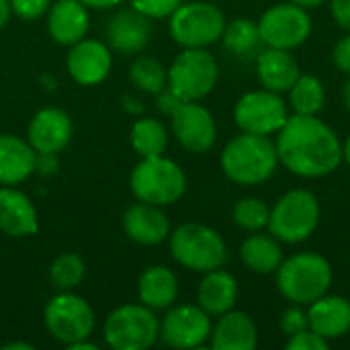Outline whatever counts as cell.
I'll return each mask as SVG.
<instances>
[{
  "mask_svg": "<svg viewBox=\"0 0 350 350\" xmlns=\"http://www.w3.org/2000/svg\"><path fill=\"white\" fill-rule=\"evenodd\" d=\"M277 156L293 174L320 178L334 172L342 162V144L316 115L295 113L279 129Z\"/></svg>",
  "mask_w": 350,
  "mask_h": 350,
  "instance_id": "6da1fadb",
  "label": "cell"
},
{
  "mask_svg": "<svg viewBox=\"0 0 350 350\" xmlns=\"http://www.w3.org/2000/svg\"><path fill=\"white\" fill-rule=\"evenodd\" d=\"M279 156L277 146L267 135L240 133L230 139L221 154L226 176L238 185H260L273 176Z\"/></svg>",
  "mask_w": 350,
  "mask_h": 350,
  "instance_id": "7a4b0ae2",
  "label": "cell"
},
{
  "mask_svg": "<svg viewBox=\"0 0 350 350\" xmlns=\"http://www.w3.org/2000/svg\"><path fill=\"white\" fill-rule=\"evenodd\" d=\"M332 283V269L320 254L304 252L287 258L277 269V287L281 295L295 306H310L326 291Z\"/></svg>",
  "mask_w": 350,
  "mask_h": 350,
  "instance_id": "3957f363",
  "label": "cell"
},
{
  "mask_svg": "<svg viewBox=\"0 0 350 350\" xmlns=\"http://www.w3.org/2000/svg\"><path fill=\"white\" fill-rule=\"evenodd\" d=\"M129 187L137 201L166 207L185 195L187 176L176 162L164 156H152L142 158V162L131 170Z\"/></svg>",
  "mask_w": 350,
  "mask_h": 350,
  "instance_id": "277c9868",
  "label": "cell"
},
{
  "mask_svg": "<svg viewBox=\"0 0 350 350\" xmlns=\"http://www.w3.org/2000/svg\"><path fill=\"white\" fill-rule=\"evenodd\" d=\"M168 238L172 258L189 271L209 273L221 269L228 260L224 238L203 224H185L176 228Z\"/></svg>",
  "mask_w": 350,
  "mask_h": 350,
  "instance_id": "5b68a950",
  "label": "cell"
},
{
  "mask_svg": "<svg viewBox=\"0 0 350 350\" xmlns=\"http://www.w3.org/2000/svg\"><path fill=\"white\" fill-rule=\"evenodd\" d=\"M320 221L318 199L304 189L289 191L283 195L271 211L269 230L271 234L287 244H297L308 240Z\"/></svg>",
  "mask_w": 350,
  "mask_h": 350,
  "instance_id": "8992f818",
  "label": "cell"
},
{
  "mask_svg": "<svg viewBox=\"0 0 350 350\" xmlns=\"http://www.w3.org/2000/svg\"><path fill=\"white\" fill-rule=\"evenodd\" d=\"M160 336V322L148 306H121L105 320V340L115 350H146Z\"/></svg>",
  "mask_w": 350,
  "mask_h": 350,
  "instance_id": "52a82bcc",
  "label": "cell"
},
{
  "mask_svg": "<svg viewBox=\"0 0 350 350\" xmlns=\"http://www.w3.org/2000/svg\"><path fill=\"white\" fill-rule=\"evenodd\" d=\"M219 68L205 47H187L168 68V88L183 100H201L217 84Z\"/></svg>",
  "mask_w": 350,
  "mask_h": 350,
  "instance_id": "ba28073f",
  "label": "cell"
},
{
  "mask_svg": "<svg viewBox=\"0 0 350 350\" xmlns=\"http://www.w3.org/2000/svg\"><path fill=\"white\" fill-rule=\"evenodd\" d=\"M43 324L55 340L70 347L92 334L94 312L84 297L72 291H59L47 301L43 310Z\"/></svg>",
  "mask_w": 350,
  "mask_h": 350,
  "instance_id": "9c48e42d",
  "label": "cell"
},
{
  "mask_svg": "<svg viewBox=\"0 0 350 350\" xmlns=\"http://www.w3.org/2000/svg\"><path fill=\"white\" fill-rule=\"evenodd\" d=\"M224 29L226 16L211 2H187L170 14V35L185 49L215 43Z\"/></svg>",
  "mask_w": 350,
  "mask_h": 350,
  "instance_id": "30bf717a",
  "label": "cell"
},
{
  "mask_svg": "<svg viewBox=\"0 0 350 350\" xmlns=\"http://www.w3.org/2000/svg\"><path fill=\"white\" fill-rule=\"evenodd\" d=\"M260 39L267 47L295 49L312 33V18L308 10L293 2L271 6L258 21Z\"/></svg>",
  "mask_w": 350,
  "mask_h": 350,
  "instance_id": "8fae6325",
  "label": "cell"
},
{
  "mask_svg": "<svg viewBox=\"0 0 350 350\" xmlns=\"http://www.w3.org/2000/svg\"><path fill=\"white\" fill-rule=\"evenodd\" d=\"M236 125L246 133L271 135L279 131L287 121L285 100L271 90L246 92L234 109Z\"/></svg>",
  "mask_w": 350,
  "mask_h": 350,
  "instance_id": "7c38bea8",
  "label": "cell"
},
{
  "mask_svg": "<svg viewBox=\"0 0 350 350\" xmlns=\"http://www.w3.org/2000/svg\"><path fill=\"white\" fill-rule=\"evenodd\" d=\"M211 318L199 306L172 308L162 324L160 336L172 349H197L211 338Z\"/></svg>",
  "mask_w": 350,
  "mask_h": 350,
  "instance_id": "4fadbf2b",
  "label": "cell"
},
{
  "mask_svg": "<svg viewBox=\"0 0 350 350\" xmlns=\"http://www.w3.org/2000/svg\"><path fill=\"white\" fill-rule=\"evenodd\" d=\"M172 117V131L178 144L195 154L207 152L217 137L215 121L211 113L199 105L197 100H185L178 109L170 115Z\"/></svg>",
  "mask_w": 350,
  "mask_h": 350,
  "instance_id": "5bb4252c",
  "label": "cell"
},
{
  "mask_svg": "<svg viewBox=\"0 0 350 350\" xmlns=\"http://www.w3.org/2000/svg\"><path fill=\"white\" fill-rule=\"evenodd\" d=\"M113 55L111 49L96 39H80L70 45L66 66L70 76L82 86L100 84L111 72Z\"/></svg>",
  "mask_w": 350,
  "mask_h": 350,
  "instance_id": "9a60e30c",
  "label": "cell"
},
{
  "mask_svg": "<svg viewBox=\"0 0 350 350\" xmlns=\"http://www.w3.org/2000/svg\"><path fill=\"white\" fill-rule=\"evenodd\" d=\"M72 137V121L62 109H41L27 127V142L37 154H57Z\"/></svg>",
  "mask_w": 350,
  "mask_h": 350,
  "instance_id": "2e32d148",
  "label": "cell"
},
{
  "mask_svg": "<svg viewBox=\"0 0 350 350\" xmlns=\"http://www.w3.org/2000/svg\"><path fill=\"white\" fill-rule=\"evenodd\" d=\"M123 230L129 240L144 246H156L170 236V221L158 205L139 201L125 211Z\"/></svg>",
  "mask_w": 350,
  "mask_h": 350,
  "instance_id": "e0dca14e",
  "label": "cell"
},
{
  "mask_svg": "<svg viewBox=\"0 0 350 350\" xmlns=\"http://www.w3.org/2000/svg\"><path fill=\"white\" fill-rule=\"evenodd\" d=\"M152 35L150 16L135 10L133 6L127 10H119L107 25L109 45L121 53H137L142 51Z\"/></svg>",
  "mask_w": 350,
  "mask_h": 350,
  "instance_id": "ac0fdd59",
  "label": "cell"
},
{
  "mask_svg": "<svg viewBox=\"0 0 350 350\" xmlns=\"http://www.w3.org/2000/svg\"><path fill=\"white\" fill-rule=\"evenodd\" d=\"M39 219L31 199L10 187L0 189V232L12 238L35 236Z\"/></svg>",
  "mask_w": 350,
  "mask_h": 350,
  "instance_id": "d6986e66",
  "label": "cell"
},
{
  "mask_svg": "<svg viewBox=\"0 0 350 350\" xmlns=\"http://www.w3.org/2000/svg\"><path fill=\"white\" fill-rule=\"evenodd\" d=\"M256 72L262 88L277 94L289 92L295 80L301 76L299 66L295 57L289 53V49H277V47H267L256 55Z\"/></svg>",
  "mask_w": 350,
  "mask_h": 350,
  "instance_id": "ffe728a7",
  "label": "cell"
},
{
  "mask_svg": "<svg viewBox=\"0 0 350 350\" xmlns=\"http://www.w3.org/2000/svg\"><path fill=\"white\" fill-rule=\"evenodd\" d=\"M47 31L59 45H74L88 31V10L80 0H57L47 10Z\"/></svg>",
  "mask_w": 350,
  "mask_h": 350,
  "instance_id": "44dd1931",
  "label": "cell"
},
{
  "mask_svg": "<svg viewBox=\"0 0 350 350\" xmlns=\"http://www.w3.org/2000/svg\"><path fill=\"white\" fill-rule=\"evenodd\" d=\"M37 152L29 142L0 133V185L12 187L27 180L35 172Z\"/></svg>",
  "mask_w": 350,
  "mask_h": 350,
  "instance_id": "7402d4cb",
  "label": "cell"
},
{
  "mask_svg": "<svg viewBox=\"0 0 350 350\" xmlns=\"http://www.w3.org/2000/svg\"><path fill=\"white\" fill-rule=\"evenodd\" d=\"M310 330L320 334L326 340L340 338L350 330V301L345 297H326L322 295L310 304Z\"/></svg>",
  "mask_w": 350,
  "mask_h": 350,
  "instance_id": "603a6c76",
  "label": "cell"
},
{
  "mask_svg": "<svg viewBox=\"0 0 350 350\" xmlns=\"http://www.w3.org/2000/svg\"><path fill=\"white\" fill-rule=\"evenodd\" d=\"M258 342V332L252 318L244 312H226L211 328V347L215 350H252Z\"/></svg>",
  "mask_w": 350,
  "mask_h": 350,
  "instance_id": "cb8c5ba5",
  "label": "cell"
},
{
  "mask_svg": "<svg viewBox=\"0 0 350 350\" xmlns=\"http://www.w3.org/2000/svg\"><path fill=\"white\" fill-rule=\"evenodd\" d=\"M236 299H238V283L230 273L221 269L205 273L197 293V301L203 312H207L209 316H221L234 308Z\"/></svg>",
  "mask_w": 350,
  "mask_h": 350,
  "instance_id": "d4e9b609",
  "label": "cell"
},
{
  "mask_svg": "<svg viewBox=\"0 0 350 350\" xmlns=\"http://www.w3.org/2000/svg\"><path fill=\"white\" fill-rule=\"evenodd\" d=\"M137 293L150 310H168L178 297V279L168 267H150L137 281Z\"/></svg>",
  "mask_w": 350,
  "mask_h": 350,
  "instance_id": "484cf974",
  "label": "cell"
},
{
  "mask_svg": "<svg viewBox=\"0 0 350 350\" xmlns=\"http://www.w3.org/2000/svg\"><path fill=\"white\" fill-rule=\"evenodd\" d=\"M240 256H242V262L258 275H271L283 262L281 246L269 236L246 238L240 248Z\"/></svg>",
  "mask_w": 350,
  "mask_h": 350,
  "instance_id": "4316f807",
  "label": "cell"
},
{
  "mask_svg": "<svg viewBox=\"0 0 350 350\" xmlns=\"http://www.w3.org/2000/svg\"><path fill=\"white\" fill-rule=\"evenodd\" d=\"M221 39L226 47L242 59H250L254 53H260V45H265L260 39L258 23H252L250 18H236L226 25Z\"/></svg>",
  "mask_w": 350,
  "mask_h": 350,
  "instance_id": "83f0119b",
  "label": "cell"
},
{
  "mask_svg": "<svg viewBox=\"0 0 350 350\" xmlns=\"http://www.w3.org/2000/svg\"><path fill=\"white\" fill-rule=\"evenodd\" d=\"M131 146L142 158L162 156L168 146V133L158 119L146 117L131 127Z\"/></svg>",
  "mask_w": 350,
  "mask_h": 350,
  "instance_id": "f1b7e54d",
  "label": "cell"
},
{
  "mask_svg": "<svg viewBox=\"0 0 350 350\" xmlns=\"http://www.w3.org/2000/svg\"><path fill=\"white\" fill-rule=\"evenodd\" d=\"M289 100L297 115H318L324 109L326 92L316 76H299L289 90Z\"/></svg>",
  "mask_w": 350,
  "mask_h": 350,
  "instance_id": "f546056e",
  "label": "cell"
},
{
  "mask_svg": "<svg viewBox=\"0 0 350 350\" xmlns=\"http://www.w3.org/2000/svg\"><path fill=\"white\" fill-rule=\"evenodd\" d=\"M129 78L139 90L150 94H158L168 86V70L158 59L148 55H142L131 64Z\"/></svg>",
  "mask_w": 350,
  "mask_h": 350,
  "instance_id": "4dcf8cb0",
  "label": "cell"
},
{
  "mask_svg": "<svg viewBox=\"0 0 350 350\" xmlns=\"http://www.w3.org/2000/svg\"><path fill=\"white\" fill-rule=\"evenodd\" d=\"M86 275V265L82 256L76 252H64L59 254L51 267H49V279L57 291H72L76 289Z\"/></svg>",
  "mask_w": 350,
  "mask_h": 350,
  "instance_id": "1f68e13d",
  "label": "cell"
},
{
  "mask_svg": "<svg viewBox=\"0 0 350 350\" xmlns=\"http://www.w3.org/2000/svg\"><path fill=\"white\" fill-rule=\"evenodd\" d=\"M269 217H271V209L260 199H242L234 207V221L242 230H250V232L260 230L269 226Z\"/></svg>",
  "mask_w": 350,
  "mask_h": 350,
  "instance_id": "d6a6232c",
  "label": "cell"
},
{
  "mask_svg": "<svg viewBox=\"0 0 350 350\" xmlns=\"http://www.w3.org/2000/svg\"><path fill=\"white\" fill-rule=\"evenodd\" d=\"M180 4H183V0H131V6L150 18L170 16Z\"/></svg>",
  "mask_w": 350,
  "mask_h": 350,
  "instance_id": "836d02e7",
  "label": "cell"
},
{
  "mask_svg": "<svg viewBox=\"0 0 350 350\" xmlns=\"http://www.w3.org/2000/svg\"><path fill=\"white\" fill-rule=\"evenodd\" d=\"M310 328V318L308 312L299 310V308H289L281 314V330L287 336H295L304 330Z\"/></svg>",
  "mask_w": 350,
  "mask_h": 350,
  "instance_id": "e575fe53",
  "label": "cell"
},
{
  "mask_svg": "<svg viewBox=\"0 0 350 350\" xmlns=\"http://www.w3.org/2000/svg\"><path fill=\"white\" fill-rule=\"evenodd\" d=\"M10 6L16 16L25 21H35L49 10L51 0H10Z\"/></svg>",
  "mask_w": 350,
  "mask_h": 350,
  "instance_id": "d590c367",
  "label": "cell"
},
{
  "mask_svg": "<svg viewBox=\"0 0 350 350\" xmlns=\"http://www.w3.org/2000/svg\"><path fill=\"white\" fill-rule=\"evenodd\" d=\"M287 349L291 350H328V340L322 338L320 334H316L314 330H304L295 336L289 338Z\"/></svg>",
  "mask_w": 350,
  "mask_h": 350,
  "instance_id": "8d00e7d4",
  "label": "cell"
},
{
  "mask_svg": "<svg viewBox=\"0 0 350 350\" xmlns=\"http://www.w3.org/2000/svg\"><path fill=\"white\" fill-rule=\"evenodd\" d=\"M334 64L342 74L350 76V33L336 43V47H334Z\"/></svg>",
  "mask_w": 350,
  "mask_h": 350,
  "instance_id": "74e56055",
  "label": "cell"
},
{
  "mask_svg": "<svg viewBox=\"0 0 350 350\" xmlns=\"http://www.w3.org/2000/svg\"><path fill=\"white\" fill-rule=\"evenodd\" d=\"M180 103H185V100L178 94H174L168 86L162 92H158V103L156 105H158V111L164 113V115H172L178 109Z\"/></svg>",
  "mask_w": 350,
  "mask_h": 350,
  "instance_id": "f35d334b",
  "label": "cell"
},
{
  "mask_svg": "<svg viewBox=\"0 0 350 350\" xmlns=\"http://www.w3.org/2000/svg\"><path fill=\"white\" fill-rule=\"evenodd\" d=\"M332 8V16L336 18V23L350 31V0H332L330 2Z\"/></svg>",
  "mask_w": 350,
  "mask_h": 350,
  "instance_id": "ab89813d",
  "label": "cell"
},
{
  "mask_svg": "<svg viewBox=\"0 0 350 350\" xmlns=\"http://www.w3.org/2000/svg\"><path fill=\"white\" fill-rule=\"evenodd\" d=\"M55 170H57L55 154H37V158H35V172H39L43 176H49V174H55Z\"/></svg>",
  "mask_w": 350,
  "mask_h": 350,
  "instance_id": "60d3db41",
  "label": "cell"
},
{
  "mask_svg": "<svg viewBox=\"0 0 350 350\" xmlns=\"http://www.w3.org/2000/svg\"><path fill=\"white\" fill-rule=\"evenodd\" d=\"M84 6H90V8H113V6H117L121 0H80Z\"/></svg>",
  "mask_w": 350,
  "mask_h": 350,
  "instance_id": "b9f144b4",
  "label": "cell"
},
{
  "mask_svg": "<svg viewBox=\"0 0 350 350\" xmlns=\"http://www.w3.org/2000/svg\"><path fill=\"white\" fill-rule=\"evenodd\" d=\"M12 14V6H10V0H0V27H4L8 23Z\"/></svg>",
  "mask_w": 350,
  "mask_h": 350,
  "instance_id": "7bdbcfd3",
  "label": "cell"
},
{
  "mask_svg": "<svg viewBox=\"0 0 350 350\" xmlns=\"http://www.w3.org/2000/svg\"><path fill=\"white\" fill-rule=\"evenodd\" d=\"M68 349L70 350H96V345L88 342V338H86V340H80V342H74V345H70Z\"/></svg>",
  "mask_w": 350,
  "mask_h": 350,
  "instance_id": "ee69618b",
  "label": "cell"
},
{
  "mask_svg": "<svg viewBox=\"0 0 350 350\" xmlns=\"http://www.w3.org/2000/svg\"><path fill=\"white\" fill-rule=\"evenodd\" d=\"M289 2L299 4V6H304V8H314V6H320L324 0H289Z\"/></svg>",
  "mask_w": 350,
  "mask_h": 350,
  "instance_id": "f6af8a7d",
  "label": "cell"
},
{
  "mask_svg": "<svg viewBox=\"0 0 350 350\" xmlns=\"http://www.w3.org/2000/svg\"><path fill=\"white\" fill-rule=\"evenodd\" d=\"M4 350H33V347L31 345H23V342H10V345H4L2 347Z\"/></svg>",
  "mask_w": 350,
  "mask_h": 350,
  "instance_id": "bcb514c9",
  "label": "cell"
},
{
  "mask_svg": "<svg viewBox=\"0 0 350 350\" xmlns=\"http://www.w3.org/2000/svg\"><path fill=\"white\" fill-rule=\"evenodd\" d=\"M342 98H345V105H347V109L350 111V80L345 84V88H342Z\"/></svg>",
  "mask_w": 350,
  "mask_h": 350,
  "instance_id": "7dc6e473",
  "label": "cell"
},
{
  "mask_svg": "<svg viewBox=\"0 0 350 350\" xmlns=\"http://www.w3.org/2000/svg\"><path fill=\"white\" fill-rule=\"evenodd\" d=\"M342 158L349 162V166H350V135H349V139L345 142V146H342Z\"/></svg>",
  "mask_w": 350,
  "mask_h": 350,
  "instance_id": "c3c4849f",
  "label": "cell"
}]
</instances>
